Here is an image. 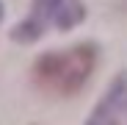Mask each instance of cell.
Masks as SVG:
<instances>
[{
    "label": "cell",
    "instance_id": "4",
    "mask_svg": "<svg viewBox=\"0 0 127 125\" xmlns=\"http://www.w3.org/2000/svg\"><path fill=\"white\" fill-rule=\"evenodd\" d=\"M3 14H6V11H3V3H0V22H3Z\"/></svg>",
    "mask_w": 127,
    "mask_h": 125
},
{
    "label": "cell",
    "instance_id": "1",
    "mask_svg": "<svg viewBox=\"0 0 127 125\" xmlns=\"http://www.w3.org/2000/svg\"><path fill=\"white\" fill-rule=\"evenodd\" d=\"M99 50L94 42H77L66 50L41 53L33 61V83L50 97H72L89 83L97 70Z\"/></svg>",
    "mask_w": 127,
    "mask_h": 125
},
{
    "label": "cell",
    "instance_id": "3",
    "mask_svg": "<svg viewBox=\"0 0 127 125\" xmlns=\"http://www.w3.org/2000/svg\"><path fill=\"white\" fill-rule=\"evenodd\" d=\"M89 122H127V72L116 75L113 83L99 97L97 109L89 114Z\"/></svg>",
    "mask_w": 127,
    "mask_h": 125
},
{
    "label": "cell",
    "instance_id": "2",
    "mask_svg": "<svg viewBox=\"0 0 127 125\" xmlns=\"http://www.w3.org/2000/svg\"><path fill=\"white\" fill-rule=\"evenodd\" d=\"M86 19L83 0H33L31 14L11 28V39L19 45H31L41 39L47 28L55 31H72Z\"/></svg>",
    "mask_w": 127,
    "mask_h": 125
}]
</instances>
